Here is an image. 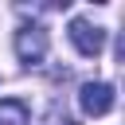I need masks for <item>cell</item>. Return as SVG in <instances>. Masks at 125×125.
<instances>
[{"label":"cell","mask_w":125,"mask_h":125,"mask_svg":"<svg viewBox=\"0 0 125 125\" xmlns=\"http://www.w3.org/2000/svg\"><path fill=\"white\" fill-rule=\"evenodd\" d=\"M0 125H31V113L20 98H4L0 102Z\"/></svg>","instance_id":"cell-4"},{"label":"cell","mask_w":125,"mask_h":125,"mask_svg":"<svg viewBox=\"0 0 125 125\" xmlns=\"http://www.w3.org/2000/svg\"><path fill=\"white\" fill-rule=\"evenodd\" d=\"M113 102H117V98H113V86H109V82H82V90H78V105H82L86 117L109 113Z\"/></svg>","instance_id":"cell-3"},{"label":"cell","mask_w":125,"mask_h":125,"mask_svg":"<svg viewBox=\"0 0 125 125\" xmlns=\"http://www.w3.org/2000/svg\"><path fill=\"white\" fill-rule=\"evenodd\" d=\"M16 55H20V62H27V66L43 62V59H47V27L23 23V27L16 31Z\"/></svg>","instance_id":"cell-1"},{"label":"cell","mask_w":125,"mask_h":125,"mask_svg":"<svg viewBox=\"0 0 125 125\" xmlns=\"http://www.w3.org/2000/svg\"><path fill=\"white\" fill-rule=\"evenodd\" d=\"M70 43L78 47V55L98 59V55H102V47H105V31H102L98 23H90V20L74 16V20H70Z\"/></svg>","instance_id":"cell-2"}]
</instances>
